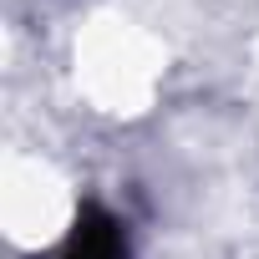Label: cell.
Wrapping results in <instances>:
<instances>
[{
	"label": "cell",
	"mask_w": 259,
	"mask_h": 259,
	"mask_svg": "<svg viewBox=\"0 0 259 259\" xmlns=\"http://www.w3.org/2000/svg\"><path fill=\"white\" fill-rule=\"evenodd\" d=\"M51 259H127V229L102 203H87Z\"/></svg>",
	"instance_id": "cell-1"
}]
</instances>
